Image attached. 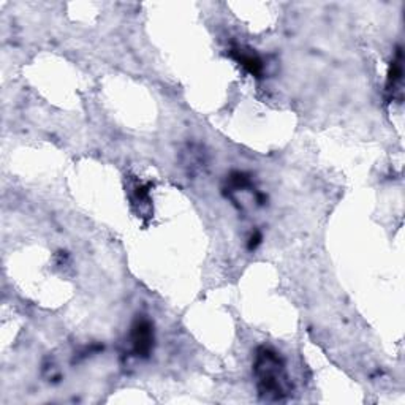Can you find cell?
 <instances>
[{"label": "cell", "instance_id": "6da1fadb", "mask_svg": "<svg viewBox=\"0 0 405 405\" xmlns=\"http://www.w3.org/2000/svg\"><path fill=\"white\" fill-rule=\"evenodd\" d=\"M260 394L266 401H282L289 396L290 383L285 372V364L276 351L261 347L257 351L253 365Z\"/></svg>", "mask_w": 405, "mask_h": 405}, {"label": "cell", "instance_id": "7a4b0ae2", "mask_svg": "<svg viewBox=\"0 0 405 405\" xmlns=\"http://www.w3.org/2000/svg\"><path fill=\"white\" fill-rule=\"evenodd\" d=\"M132 349L138 358L151 355L154 347V326L147 318H138L132 326Z\"/></svg>", "mask_w": 405, "mask_h": 405}, {"label": "cell", "instance_id": "3957f363", "mask_svg": "<svg viewBox=\"0 0 405 405\" xmlns=\"http://www.w3.org/2000/svg\"><path fill=\"white\" fill-rule=\"evenodd\" d=\"M402 52L401 49H397V57L393 59L389 67V73H388V83H387V90L391 97H396L397 90H401V84H402Z\"/></svg>", "mask_w": 405, "mask_h": 405}, {"label": "cell", "instance_id": "277c9868", "mask_svg": "<svg viewBox=\"0 0 405 405\" xmlns=\"http://www.w3.org/2000/svg\"><path fill=\"white\" fill-rule=\"evenodd\" d=\"M233 56L252 75H260L261 70H263V64H261L260 59L255 56L253 52L244 49H233Z\"/></svg>", "mask_w": 405, "mask_h": 405}]
</instances>
